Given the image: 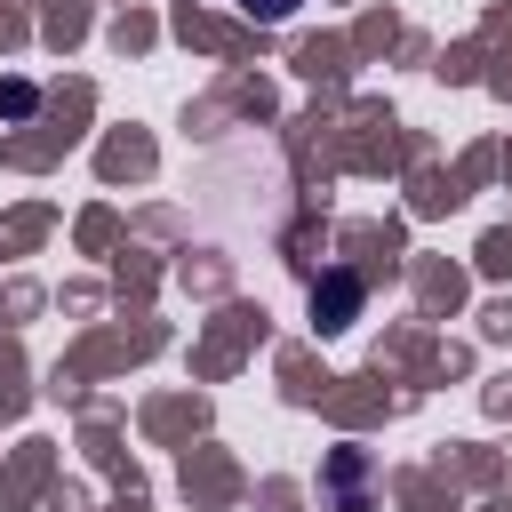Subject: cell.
Instances as JSON below:
<instances>
[{
	"mask_svg": "<svg viewBox=\"0 0 512 512\" xmlns=\"http://www.w3.org/2000/svg\"><path fill=\"white\" fill-rule=\"evenodd\" d=\"M312 304H320V328H344V320H352V304H360V280H344V272H336Z\"/></svg>",
	"mask_w": 512,
	"mask_h": 512,
	"instance_id": "1",
	"label": "cell"
},
{
	"mask_svg": "<svg viewBox=\"0 0 512 512\" xmlns=\"http://www.w3.org/2000/svg\"><path fill=\"white\" fill-rule=\"evenodd\" d=\"M240 8H248V16H264V24H280V16L296 8V0H240Z\"/></svg>",
	"mask_w": 512,
	"mask_h": 512,
	"instance_id": "2",
	"label": "cell"
}]
</instances>
